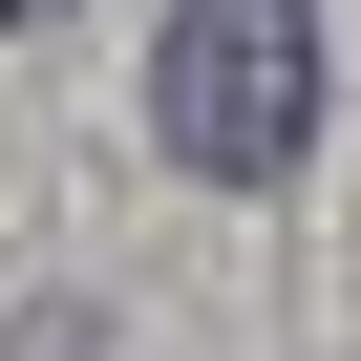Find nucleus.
Instances as JSON below:
<instances>
[{"label": "nucleus", "mask_w": 361, "mask_h": 361, "mask_svg": "<svg viewBox=\"0 0 361 361\" xmlns=\"http://www.w3.org/2000/svg\"><path fill=\"white\" fill-rule=\"evenodd\" d=\"M149 149L192 170V192H298L319 170V0H170Z\"/></svg>", "instance_id": "nucleus-1"}, {"label": "nucleus", "mask_w": 361, "mask_h": 361, "mask_svg": "<svg viewBox=\"0 0 361 361\" xmlns=\"http://www.w3.org/2000/svg\"><path fill=\"white\" fill-rule=\"evenodd\" d=\"M22 22H64V0H0V43H22Z\"/></svg>", "instance_id": "nucleus-2"}]
</instances>
